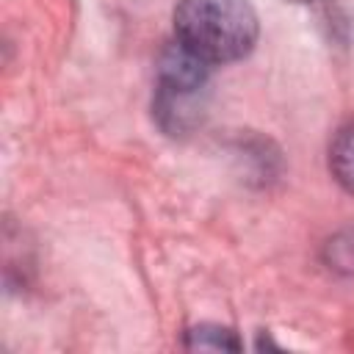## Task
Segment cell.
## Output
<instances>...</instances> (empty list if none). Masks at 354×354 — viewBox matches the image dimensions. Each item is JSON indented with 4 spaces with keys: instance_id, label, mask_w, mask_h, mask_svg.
<instances>
[{
    "instance_id": "5",
    "label": "cell",
    "mask_w": 354,
    "mask_h": 354,
    "mask_svg": "<svg viewBox=\"0 0 354 354\" xmlns=\"http://www.w3.org/2000/svg\"><path fill=\"white\" fill-rule=\"evenodd\" d=\"M329 263L337 271L354 274V232H346V235L329 241Z\"/></svg>"
},
{
    "instance_id": "4",
    "label": "cell",
    "mask_w": 354,
    "mask_h": 354,
    "mask_svg": "<svg viewBox=\"0 0 354 354\" xmlns=\"http://www.w3.org/2000/svg\"><path fill=\"white\" fill-rule=\"evenodd\" d=\"M185 346L188 348H221V351L227 348V351H238L241 348V340L227 326L199 324V326H194V329L185 332Z\"/></svg>"
},
{
    "instance_id": "6",
    "label": "cell",
    "mask_w": 354,
    "mask_h": 354,
    "mask_svg": "<svg viewBox=\"0 0 354 354\" xmlns=\"http://www.w3.org/2000/svg\"><path fill=\"white\" fill-rule=\"evenodd\" d=\"M290 3H313V0H290Z\"/></svg>"
},
{
    "instance_id": "1",
    "label": "cell",
    "mask_w": 354,
    "mask_h": 354,
    "mask_svg": "<svg viewBox=\"0 0 354 354\" xmlns=\"http://www.w3.org/2000/svg\"><path fill=\"white\" fill-rule=\"evenodd\" d=\"M257 14L246 0H180L174 39L205 64H232L257 44Z\"/></svg>"
},
{
    "instance_id": "3",
    "label": "cell",
    "mask_w": 354,
    "mask_h": 354,
    "mask_svg": "<svg viewBox=\"0 0 354 354\" xmlns=\"http://www.w3.org/2000/svg\"><path fill=\"white\" fill-rule=\"evenodd\" d=\"M329 169H332V177L348 194H354V122L343 124L332 136V141H329Z\"/></svg>"
},
{
    "instance_id": "2",
    "label": "cell",
    "mask_w": 354,
    "mask_h": 354,
    "mask_svg": "<svg viewBox=\"0 0 354 354\" xmlns=\"http://www.w3.org/2000/svg\"><path fill=\"white\" fill-rule=\"evenodd\" d=\"M207 69L210 64H205L177 41L160 55L158 94L152 108L158 124L166 133H185L199 119V94L207 86Z\"/></svg>"
}]
</instances>
